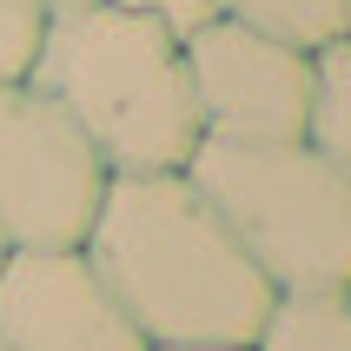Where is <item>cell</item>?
I'll use <instances>...</instances> for the list:
<instances>
[{
  "label": "cell",
  "mask_w": 351,
  "mask_h": 351,
  "mask_svg": "<svg viewBox=\"0 0 351 351\" xmlns=\"http://www.w3.org/2000/svg\"><path fill=\"white\" fill-rule=\"evenodd\" d=\"M80 252L146 345H252L278 292L186 173H113Z\"/></svg>",
  "instance_id": "1"
},
{
  "label": "cell",
  "mask_w": 351,
  "mask_h": 351,
  "mask_svg": "<svg viewBox=\"0 0 351 351\" xmlns=\"http://www.w3.org/2000/svg\"><path fill=\"white\" fill-rule=\"evenodd\" d=\"M27 80L60 99L106 173H186L193 146L206 139L186 40L106 0L47 14Z\"/></svg>",
  "instance_id": "2"
},
{
  "label": "cell",
  "mask_w": 351,
  "mask_h": 351,
  "mask_svg": "<svg viewBox=\"0 0 351 351\" xmlns=\"http://www.w3.org/2000/svg\"><path fill=\"white\" fill-rule=\"evenodd\" d=\"M186 179L278 292L351 285V166H332L305 139L206 133L186 159Z\"/></svg>",
  "instance_id": "3"
},
{
  "label": "cell",
  "mask_w": 351,
  "mask_h": 351,
  "mask_svg": "<svg viewBox=\"0 0 351 351\" xmlns=\"http://www.w3.org/2000/svg\"><path fill=\"white\" fill-rule=\"evenodd\" d=\"M106 166L53 93L34 80H0V245L66 252L86 239L106 193Z\"/></svg>",
  "instance_id": "4"
},
{
  "label": "cell",
  "mask_w": 351,
  "mask_h": 351,
  "mask_svg": "<svg viewBox=\"0 0 351 351\" xmlns=\"http://www.w3.org/2000/svg\"><path fill=\"white\" fill-rule=\"evenodd\" d=\"M186 73L213 139H305L312 53L239 20H206L186 34Z\"/></svg>",
  "instance_id": "5"
},
{
  "label": "cell",
  "mask_w": 351,
  "mask_h": 351,
  "mask_svg": "<svg viewBox=\"0 0 351 351\" xmlns=\"http://www.w3.org/2000/svg\"><path fill=\"white\" fill-rule=\"evenodd\" d=\"M0 351H146L80 245L0 258Z\"/></svg>",
  "instance_id": "6"
},
{
  "label": "cell",
  "mask_w": 351,
  "mask_h": 351,
  "mask_svg": "<svg viewBox=\"0 0 351 351\" xmlns=\"http://www.w3.org/2000/svg\"><path fill=\"white\" fill-rule=\"evenodd\" d=\"M252 351H351V285H292L272 292Z\"/></svg>",
  "instance_id": "7"
},
{
  "label": "cell",
  "mask_w": 351,
  "mask_h": 351,
  "mask_svg": "<svg viewBox=\"0 0 351 351\" xmlns=\"http://www.w3.org/2000/svg\"><path fill=\"white\" fill-rule=\"evenodd\" d=\"M305 146L332 166H351V34L312 53V99H305Z\"/></svg>",
  "instance_id": "8"
},
{
  "label": "cell",
  "mask_w": 351,
  "mask_h": 351,
  "mask_svg": "<svg viewBox=\"0 0 351 351\" xmlns=\"http://www.w3.org/2000/svg\"><path fill=\"white\" fill-rule=\"evenodd\" d=\"M213 14L239 20V27H258L272 40H292L305 53L351 34V0H213Z\"/></svg>",
  "instance_id": "9"
},
{
  "label": "cell",
  "mask_w": 351,
  "mask_h": 351,
  "mask_svg": "<svg viewBox=\"0 0 351 351\" xmlns=\"http://www.w3.org/2000/svg\"><path fill=\"white\" fill-rule=\"evenodd\" d=\"M47 34V7L40 0H0V80H27Z\"/></svg>",
  "instance_id": "10"
},
{
  "label": "cell",
  "mask_w": 351,
  "mask_h": 351,
  "mask_svg": "<svg viewBox=\"0 0 351 351\" xmlns=\"http://www.w3.org/2000/svg\"><path fill=\"white\" fill-rule=\"evenodd\" d=\"M106 7H119V14H139V20H159L173 40H186V34H199L206 20H219V14H213V0H106Z\"/></svg>",
  "instance_id": "11"
},
{
  "label": "cell",
  "mask_w": 351,
  "mask_h": 351,
  "mask_svg": "<svg viewBox=\"0 0 351 351\" xmlns=\"http://www.w3.org/2000/svg\"><path fill=\"white\" fill-rule=\"evenodd\" d=\"M146 351H252V345H146Z\"/></svg>",
  "instance_id": "12"
},
{
  "label": "cell",
  "mask_w": 351,
  "mask_h": 351,
  "mask_svg": "<svg viewBox=\"0 0 351 351\" xmlns=\"http://www.w3.org/2000/svg\"><path fill=\"white\" fill-rule=\"evenodd\" d=\"M47 14H73V7H93V0H40Z\"/></svg>",
  "instance_id": "13"
},
{
  "label": "cell",
  "mask_w": 351,
  "mask_h": 351,
  "mask_svg": "<svg viewBox=\"0 0 351 351\" xmlns=\"http://www.w3.org/2000/svg\"><path fill=\"white\" fill-rule=\"evenodd\" d=\"M0 258H7V245H0Z\"/></svg>",
  "instance_id": "14"
}]
</instances>
